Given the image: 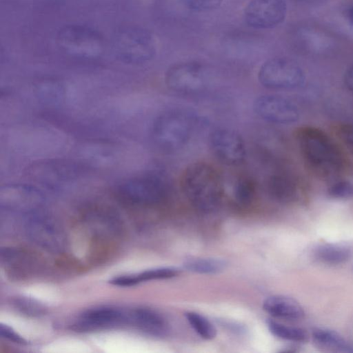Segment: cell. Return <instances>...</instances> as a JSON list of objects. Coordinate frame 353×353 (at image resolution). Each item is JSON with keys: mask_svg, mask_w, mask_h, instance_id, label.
<instances>
[{"mask_svg": "<svg viewBox=\"0 0 353 353\" xmlns=\"http://www.w3.org/2000/svg\"><path fill=\"white\" fill-rule=\"evenodd\" d=\"M295 139L305 167L316 177L334 181L347 170L345 154L326 132L304 125L296 130Z\"/></svg>", "mask_w": 353, "mask_h": 353, "instance_id": "1", "label": "cell"}, {"mask_svg": "<svg viewBox=\"0 0 353 353\" xmlns=\"http://www.w3.org/2000/svg\"><path fill=\"white\" fill-rule=\"evenodd\" d=\"M182 190L193 206L211 212L219 206L223 192V183L216 169L205 162L189 165L181 176Z\"/></svg>", "mask_w": 353, "mask_h": 353, "instance_id": "2", "label": "cell"}, {"mask_svg": "<svg viewBox=\"0 0 353 353\" xmlns=\"http://www.w3.org/2000/svg\"><path fill=\"white\" fill-rule=\"evenodd\" d=\"M111 47L115 57L128 64H141L156 54V43L152 33L137 26H123L112 34Z\"/></svg>", "mask_w": 353, "mask_h": 353, "instance_id": "3", "label": "cell"}, {"mask_svg": "<svg viewBox=\"0 0 353 353\" xmlns=\"http://www.w3.org/2000/svg\"><path fill=\"white\" fill-rule=\"evenodd\" d=\"M196 125L194 114L172 109L161 114L152 125V136L163 150L174 151L183 147L191 139Z\"/></svg>", "mask_w": 353, "mask_h": 353, "instance_id": "4", "label": "cell"}, {"mask_svg": "<svg viewBox=\"0 0 353 353\" xmlns=\"http://www.w3.org/2000/svg\"><path fill=\"white\" fill-rule=\"evenodd\" d=\"M56 37L59 48L73 57L94 59L100 57L105 50L103 35L88 26L66 25L58 30Z\"/></svg>", "mask_w": 353, "mask_h": 353, "instance_id": "5", "label": "cell"}, {"mask_svg": "<svg viewBox=\"0 0 353 353\" xmlns=\"http://www.w3.org/2000/svg\"><path fill=\"white\" fill-rule=\"evenodd\" d=\"M165 180L156 174L132 177L115 188L117 196L123 202L136 205H151L162 202L168 194Z\"/></svg>", "mask_w": 353, "mask_h": 353, "instance_id": "6", "label": "cell"}, {"mask_svg": "<svg viewBox=\"0 0 353 353\" xmlns=\"http://www.w3.org/2000/svg\"><path fill=\"white\" fill-rule=\"evenodd\" d=\"M258 79L270 89L290 90L299 88L305 80L301 67L295 61L283 57L272 58L261 65Z\"/></svg>", "mask_w": 353, "mask_h": 353, "instance_id": "7", "label": "cell"}, {"mask_svg": "<svg viewBox=\"0 0 353 353\" xmlns=\"http://www.w3.org/2000/svg\"><path fill=\"white\" fill-rule=\"evenodd\" d=\"M209 72L200 63L188 61L176 63L166 72L165 82L170 90L180 93H196L208 84Z\"/></svg>", "mask_w": 353, "mask_h": 353, "instance_id": "8", "label": "cell"}, {"mask_svg": "<svg viewBox=\"0 0 353 353\" xmlns=\"http://www.w3.org/2000/svg\"><path fill=\"white\" fill-rule=\"evenodd\" d=\"M35 212L31 213L26 223L27 235L43 249L51 252H61L65 245L62 228L51 217Z\"/></svg>", "mask_w": 353, "mask_h": 353, "instance_id": "9", "label": "cell"}, {"mask_svg": "<svg viewBox=\"0 0 353 353\" xmlns=\"http://www.w3.org/2000/svg\"><path fill=\"white\" fill-rule=\"evenodd\" d=\"M287 14L283 0H251L243 12L245 23L253 28L268 29L281 23Z\"/></svg>", "mask_w": 353, "mask_h": 353, "instance_id": "10", "label": "cell"}, {"mask_svg": "<svg viewBox=\"0 0 353 353\" xmlns=\"http://www.w3.org/2000/svg\"><path fill=\"white\" fill-rule=\"evenodd\" d=\"M209 143L214 156L228 165L241 164L246 157L243 139L236 132L226 128H219L212 132Z\"/></svg>", "mask_w": 353, "mask_h": 353, "instance_id": "11", "label": "cell"}, {"mask_svg": "<svg viewBox=\"0 0 353 353\" xmlns=\"http://www.w3.org/2000/svg\"><path fill=\"white\" fill-rule=\"evenodd\" d=\"M43 202V194L29 185L10 184L0 189V204L10 211L31 214L35 212Z\"/></svg>", "mask_w": 353, "mask_h": 353, "instance_id": "12", "label": "cell"}, {"mask_svg": "<svg viewBox=\"0 0 353 353\" xmlns=\"http://www.w3.org/2000/svg\"><path fill=\"white\" fill-rule=\"evenodd\" d=\"M255 113L263 119L279 124H290L299 118L297 106L289 99L273 94L257 97L253 103Z\"/></svg>", "mask_w": 353, "mask_h": 353, "instance_id": "13", "label": "cell"}, {"mask_svg": "<svg viewBox=\"0 0 353 353\" xmlns=\"http://www.w3.org/2000/svg\"><path fill=\"white\" fill-rule=\"evenodd\" d=\"M0 258L5 272L12 279L24 280L39 269L38 258L32 252L18 248H2Z\"/></svg>", "mask_w": 353, "mask_h": 353, "instance_id": "14", "label": "cell"}, {"mask_svg": "<svg viewBox=\"0 0 353 353\" xmlns=\"http://www.w3.org/2000/svg\"><path fill=\"white\" fill-rule=\"evenodd\" d=\"M127 315L112 307H98L83 313L73 325L77 331L88 332L107 329L127 322Z\"/></svg>", "mask_w": 353, "mask_h": 353, "instance_id": "15", "label": "cell"}, {"mask_svg": "<svg viewBox=\"0 0 353 353\" xmlns=\"http://www.w3.org/2000/svg\"><path fill=\"white\" fill-rule=\"evenodd\" d=\"M294 37L297 47L312 54H326L336 45L334 38L331 34L313 26L299 27Z\"/></svg>", "mask_w": 353, "mask_h": 353, "instance_id": "16", "label": "cell"}, {"mask_svg": "<svg viewBox=\"0 0 353 353\" xmlns=\"http://www.w3.org/2000/svg\"><path fill=\"white\" fill-rule=\"evenodd\" d=\"M266 188L269 196L281 203L294 201L299 193L297 179L285 172L272 174L267 181Z\"/></svg>", "mask_w": 353, "mask_h": 353, "instance_id": "17", "label": "cell"}, {"mask_svg": "<svg viewBox=\"0 0 353 353\" xmlns=\"http://www.w3.org/2000/svg\"><path fill=\"white\" fill-rule=\"evenodd\" d=\"M131 321L141 331L154 336H163L168 332V323L165 317L156 310L139 307L130 315Z\"/></svg>", "mask_w": 353, "mask_h": 353, "instance_id": "18", "label": "cell"}, {"mask_svg": "<svg viewBox=\"0 0 353 353\" xmlns=\"http://www.w3.org/2000/svg\"><path fill=\"white\" fill-rule=\"evenodd\" d=\"M263 308L275 318L291 321L302 319L305 315L303 308L296 300L282 295L268 297Z\"/></svg>", "mask_w": 353, "mask_h": 353, "instance_id": "19", "label": "cell"}, {"mask_svg": "<svg viewBox=\"0 0 353 353\" xmlns=\"http://www.w3.org/2000/svg\"><path fill=\"white\" fill-rule=\"evenodd\" d=\"M312 338L314 345L322 351L353 353V343L334 331L317 328L313 330Z\"/></svg>", "mask_w": 353, "mask_h": 353, "instance_id": "20", "label": "cell"}, {"mask_svg": "<svg viewBox=\"0 0 353 353\" xmlns=\"http://www.w3.org/2000/svg\"><path fill=\"white\" fill-rule=\"evenodd\" d=\"M314 255L324 263L337 265L349 261L353 256V250L345 244L325 243L316 248Z\"/></svg>", "mask_w": 353, "mask_h": 353, "instance_id": "21", "label": "cell"}, {"mask_svg": "<svg viewBox=\"0 0 353 353\" xmlns=\"http://www.w3.org/2000/svg\"><path fill=\"white\" fill-rule=\"evenodd\" d=\"M227 263L215 258H192L183 263V267L187 270L202 274H214L223 271Z\"/></svg>", "mask_w": 353, "mask_h": 353, "instance_id": "22", "label": "cell"}, {"mask_svg": "<svg viewBox=\"0 0 353 353\" xmlns=\"http://www.w3.org/2000/svg\"><path fill=\"white\" fill-rule=\"evenodd\" d=\"M64 87L59 81L46 79L35 85L37 96L43 102L57 103L64 97Z\"/></svg>", "mask_w": 353, "mask_h": 353, "instance_id": "23", "label": "cell"}, {"mask_svg": "<svg viewBox=\"0 0 353 353\" xmlns=\"http://www.w3.org/2000/svg\"><path fill=\"white\" fill-rule=\"evenodd\" d=\"M268 327L272 334L281 339L294 342H305L308 339L307 332L302 328L286 325L273 320L268 321Z\"/></svg>", "mask_w": 353, "mask_h": 353, "instance_id": "24", "label": "cell"}, {"mask_svg": "<svg viewBox=\"0 0 353 353\" xmlns=\"http://www.w3.org/2000/svg\"><path fill=\"white\" fill-rule=\"evenodd\" d=\"M185 316L192 328L201 338L212 340L216 336L215 327L204 316L195 312H187Z\"/></svg>", "mask_w": 353, "mask_h": 353, "instance_id": "25", "label": "cell"}, {"mask_svg": "<svg viewBox=\"0 0 353 353\" xmlns=\"http://www.w3.org/2000/svg\"><path fill=\"white\" fill-rule=\"evenodd\" d=\"M256 193L254 181L248 176L240 177L234 186V196L241 205H248L253 201Z\"/></svg>", "mask_w": 353, "mask_h": 353, "instance_id": "26", "label": "cell"}, {"mask_svg": "<svg viewBox=\"0 0 353 353\" xmlns=\"http://www.w3.org/2000/svg\"><path fill=\"white\" fill-rule=\"evenodd\" d=\"M12 303L19 312L28 316H40L45 314L47 310L43 303L27 296L16 297L13 299Z\"/></svg>", "mask_w": 353, "mask_h": 353, "instance_id": "27", "label": "cell"}, {"mask_svg": "<svg viewBox=\"0 0 353 353\" xmlns=\"http://www.w3.org/2000/svg\"><path fill=\"white\" fill-rule=\"evenodd\" d=\"M179 271L176 268L165 267L145 270L136 275L139 283L158 279H166L177 276Z\"/></svg>", "mask_w": 353, "mask_h": 353, "instance_id": "28", "label": "cell"}, {"mask_svg": "<svg viewBox=\"0 0 353 353\" xmlns=\"http://www.w3.org/2000/svg\"><path fill=\"white\" fill-rule=\"evenodd\" d=\"M330 196L334 199L353 197V183L346 180H336L327 189Z\"/></svg>", "mask_w": 353, "mask_h": 353, "instance_id": "29", "label": "cell"}, {"mask_svg": "<svg viewBox=\"0 0 353 353\" xmlns=\"http://www.w3.org/2000/svg\"><path fill=\"white\" fill-rule=\"evenodd\" d=\"M189 9L203 12L212 10L221 6L223 0H182Z\"/></svg>", "mask_w": 353, "mask_h": 353, "instance_id": "30", "label": "cell"}, {"mask_svg": "<svg viewBox=\"0 0 353 353\" xmlns=\"http://www.w3.org/2000/svg\"><path fill=\"white\" fill-rule=\"evenodd\" d=\"M340 141L346 149L353 155V123H344L337 129Z\"/></svg>", "mask_w": 353, "mask_h": 353, "instance_id": "31", "label": "cell"}, {"mask_svg": "<svg viewBox=\"0 0 353 353\" xmlns=\"http://www.w3.org/2000/svg\"><path fill=\"white\" fill-rule=\"evenodd\" d=\"M1 336L9 341L18 344H26V341L20 335L16 333L11 327L8 325L1 324L0 325Z\"/></svg>", "mask_w": 353, "mask_h": 353, "instance_id": "32", "label": "cell"}, {"mask_svg": "<svg viewBox=\"0 0 353 353\" xmlns=\"http://www.w3.org/2000/svg\"><path fill=\"white\" fill-rule=\"evenodd\" d=\"M110 283L114 285L129 287L139 283L136 275L123 276L114 278Z\"/></svg>", "mask_w": 353, "mask_h": 353, "instance_id": "33", "label": "cell"}, {"mask_svg": "<svg viewBox=\"0 0 353 353\" xmlns=\"http://www.w3.org/2000/svg\"><path fill=\"white\" fill-rule=\"evenodd\" d=\"M343 83L347 90L353 94V65L346 70L343 75Z\"/></svg>", "mask_w": 353, "mask_h": 353, "instance_id": "34", "label": "cell"}, {"mask_svg": "<svg viewBox=\"0 0 353 353\" xmlns=\"http://www.w3.org/2000/svg\"><path fill=\"white\" fill-rule=\"evenodd\" d=\"M299 2L309 6L320 5L325 1V0H297Z\"/></svg>", "mask_w": 353, "mask_h": 353, "instance_id": "35", "label": "cell"}, {"mask_svg": "<svg viewBox=\"0 0 353 353\" xmlns=\"http://www.w3.org/2000/svg\"><path fill=\"white\" fill-rule=\"evenodd\" d=\"M346 17L350 23L353 25V5H352L347 9Z\"/></svg>", "mask_w": 353, "mask_h": 353, "instance_id": "36", "label": "cell"}]
</instances>
